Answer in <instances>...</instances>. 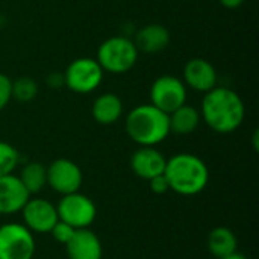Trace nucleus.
Wrapping results in <instances>:
<instances>
[{
  "label": "nucleus",
  "mask_w": 259,
  "mask_h": 259,
  "mask_svg": "<svg viewBox=\"0 0 259 259\" xmlns=\"http://www.w3.org/2000/svg\"><path fill=\"white\" fill-rule=\"evenodd\" d=\"M20 212L23 215V225L36 234H50L59 220L56 206L50 200L39 197L29 199Z\"/></svg>",
  "instance_id": "nucleus-10"
},
{
  "label": "nucleus",
  "mask_w": 259,
  "mask_h": 259,
  "mask_svg": "<svg viewBox=\"0 0 259 259\" xmlns=\"http://www.w3.org/2000/svg\"><path fill=\"white\" fill-rule=\"evenodd\" d=\"M208 250L217 259L225 258L234 252H237L238 241L235 234L225 226L214 228L208 235Z\"/></svg>",
  "instance_id": "nucleus-18"
},
{
  "label": "nucleus",
  "mask_w": 259,
  "mask_h": 259,
  "mask_svg": "<svg viewBox=\"0 0 259 259\" xmlns=\"http://www.w3.org/2000/svg\"><path fill=\"white\" fill-rule=\"evenodd\" d=\"M64 74V85L77 94H90L96 91L103 80L105 71L96 58H77L68 64Z\"/></svg>",
  "instance_id": "nucleus-5"
},
{
  "label": "nucleus",
  "mask_w": 259,
  "mask_h": 259,
  "mask_svg": "<svg viewBox=\"0 0 259 259\" xmlns=\"http://www.w3.org/2000/svg\"><path fill=\"white\" fill-rule=\"evenodd\" d=\"M20 162L18 150L9 143L0 141V178L12 175Z\"/></svg>",
  "instance_id": "nucleus-21"
},
{
  "label": "nucleus",
  "mask_w": 259,
  "mask_h": 259,
  "mask_svg": "<svg viewBox=\"0 0 259 259\" xmlns=\"http://www.w3.org/2000/svg\"><path fill=\"white\" fill-rule=\"evenodd\" d=\"M200 117L211 131L226 135L243 124L246 106L237 91L228 87H214L202 99Z\"/></svg>",
  "instance_id": "nucleus-1"
},
{
  "label": "nucleus",
  "mask_w": 259,
  "mask_h": 259,
  "mask_svg": "<svg viewBox=\"0 0 259 259\" xmlns=\"http://www.w3.org/2000/svg\"><path fill=\"white\" fill-rule=\"evenodd\" d=\"M29 194H38L47 185V167L41 162H27L18 176Z\"/></svg>",
  "instance_id": "nucleus-19"
},
{
  "label": "nucleus",
  "mask_w": 259,
  "mask_h": 259,
  "mask_svg": "<svg viewBox=\"0 0 259 259\" xmlns=\"http://www.w3.org/2000/svg\"><path fill=\"white\" fill-rule=\"evenodd\" d=\"M38 83L29 76H21L12 80V99L21 103H29L38 96Z\"/></svg>",
  "instance_id": "nucleus-20"
},
{
  "label": "nucleus",
  "mask_w": 259,
  "mask_h": 259,
  "mask_svg": "<svg viewBox=\"0 0 259 259\" xmlns=\"http://www.w3.org/2000/svg\"><path fill=\"white\" fill-rule=\"evenodd\" d=\"M47 85L50 88H61V87H64V74L59 73V71L50 73L47 76Z\"/></svg>",
  "instance_id": "nucleus-25"
},
{
  "label": "nucleus",
  "mask_w": 259,
  "mask_h": 259,
  "mask_svg": "<svg viewBox=\"0 0 259 259\" xmlns=\"http://www.w3.org/2000/svg\"><path fill=\"white\" fill-rule=\"evenodd\" d=\"M222 259H247V256L237 250V252H234V253H231V255H228V256H225V258Z\"/></svg>",
  "instance_id": "nucleus-28"
},
{
  "label": "nucleus",
  "mask_w": 259,
  "mask_h": 259,
  "mask_svg": "<svg viewBox=\"0 0 259 259\" xmlns=\"http://www.w3.org/2000/svg\"><path fill=\"white\" fill-rule=\"evenodd\" d=\"M219 2L222 6H225L228 9H237L244 3V0H219Z\"/></svg>",
  "instance_id": "nucleus-26"
},
{
  "label": "nucleus",
  "mask_w": 259,
  "mask_h": 259,
  "mask_svg": "<svg viewBox=\"0 0 259 259\" xmlns=\"http://www.w3.org/2000/svg\"><path fill=\"white\" fill-rule=\"evenodd\" d=\"M184 83L199 93H208L217 87V71L205 58H193L184 67Z\"/></svg>",
  "instance_id": "nucleus-11"
},
{
  "label": "nucleus",
  "mask_w": 259,
  "mask_h": 259,
  "mask_svg": "<svg viewBox=\"0 0 259 259\" xmlns=\"http://www.w3.org/2000/svg\"><path fill=\"white\" fill-rule=\"evenodd\" d=\"M11 99H12V80L5 73H0V112L8 106Z\"/></svg>",
  "instance_id": "nucleus-23"
},
{
  "label": "nucleus",
  "mask_w": 259,
  "mask_h": 259,
  "mask_svg": "<svg viewBox=\"0 0 259 259\" xmlns=\"http://www.w3.org/2000/svg\"><path fill=\"white\" fill-rule=\"evenodd\" d=\"M91 114L99 124H114L123 115V102L114 93H103L93 102Z\"/></svg>",
  "instance_id": "nucleus-16"
},
{
  "label": "nucleus",
  "mask_w": 259,
  "mask_h": 259,
  "mask_svg": "<svg viewBox=\"0 0 259 259\" xmlns=\"http://www.w3.org/2000/svg\"><path fill=\"white\" fill-rule=\"evenodd\" d=\"M252 143H253V149H255V152H258L259 150V131L256 129L255 132H253V138H252Z\"/></svg>",
  "instance_id": "nucleus-27"
},
{
  "label": "nucleus",
  "mask_w": 259,
  "mask_h": 259,
  "mask_svg": "<svg viewBox=\"0 0 259 259\" xmlns=\"http://www.w3.org/2000/svg\"><path fill=\"white\" fill-rule=\"evenodd\" d=\"M164 176L170 191L179 196H197L209 182V168L202 158L193 153H178L167 159Z\"/></svg>",
  "instance_id": "nucleus-2"
},
{
  "label": "nucleus",
  "mask_w": 259,
  "mask_h": 259,
  "mask_svg": "<svg viewBox=\"0 0 259 259\" xmlns=\"http://www.w3.org/2000/svg\"><path fill=\"white\" fill-rule=\"evenodd\" d=\"M35 249L33 232L23 223L0 226V259H32Z\"/></svg>",
  "instance_id": "nucleus-6"
},
{
  "label": "nucleus",
  "mask_w": 259,
  "mask_h": 259,
  "mask_svg": "<svg viewBox=\"0 0 259 259\" xmlns=\"http://www.w3.org/2000/svg\"><path fill=\"white\" fill-rule=\"evenodd\" d=\"M126 134L138 146L155 147L170 135L168 114L152 103L132 108L126 115Z\"/></svg>",
  "instance_id": "nucleus-3"
},
{
  "label": "nucleus",
  "mask_w": 259,
  "mask_h": 259,
  "mask_svg": "<svg viewBox=\"0 0 259 259\" xmlns=\"http://www.w3.org/2000/svg\"><path fill=\"white\" fill-rule=\"evenodd\" d=\"M74 232H76V229H74L73 226L64 223V222H61V220H58V223H56V225L53 226V229L50 231L52 237H53L59 244H64V246L68 244V241L73 238Z\"/></svg>",
  "instance_id": "nucleus-22"
},
{
  "label": "nucleus",
  "mask_w": 259,
  "mask_h": 259,
  "mask_svg": "<svg viewBox=\"0 0 259 259\" xmlns=\"http://www.w3.org/2000/svg\"><path fill=\"white\" fill-rule=\"evenodd\" d=\"M202 121L200 111L191 105H182L171 114H168L170 134L176 135H190L193 134Z\"/></svg>",
  "instance_id": "nucleus-17"
},
{
  "label": "nucleus",
  "mask_w": 259,
  "mask_h": 259,
  "mask_svg": "<svg viewBox=\"0 0 259 259\" xmlns=\"http://www.w3.org/2000/svg\"><path fill=\"white\" fill-rule=\"evenodd\" d=\"M147 182L150 184V190H152L155 194H165V193L170 191V185H168V181H167V178L164 176V173L159 175V176L152 178V179L147 181Z\"/></svg>",
  "instance_id": "nucleus-24"
},
{
  "label": "nucleus",
  "mask_w": 259,
  "mask_h": 259,
  "mask_svg": "<svg viewBox=\"0 0 259 259\" xmlns=\"http://www.w3.org/2000/svg\"><path fill=\"white\" fill-rule=\"evenodd\" d=\"M134 44L138 52L143 53H161L170 44V32L165 26L158 23H150L140 27L135 32Z\"/></svg>",
  "instance_id": "nucleus-14"
},
{
  "label": "nucleus",
  "mask_w": 259,
  "mask_h": 259,
  "mask_svg": "<svg viewBox=\"0 0 259 259\" xmlns=\"http://www.w3.org/2000/svg\"><path fill=\"white\" fill-rule=\"evenodd\" d=\"M65 247L68 259H102L103 256L102 241L90 228L77 229Z\"/></svg>",
  "instance_id": "nucleus-15"
},
{
  "label": "nucleus",
  "mask_w": 259,
  "mask_h": 259,
  "mask_svg": "<svg viewBox=\"0 0 259 259\" xmlns=\"http://www.w3.org/2000/svg\"><path fill=\"white\" fill-rule=\"evenodd\" d=\"M150 103L165 114H171L187 103V85L182 79L162 74L150 85Z\"/></svg>",
  "instance_id": "nucleus-8"
},
{
  "label": "nucleus",
  "mask_w": 259,
  "mask_h": 259,
  "mask_svg": "<svg viewBox=\"0 0 259 259\" xmlns=\"http://www.w3.org/2000/svg\"><path fill=\"white\" fill-rule=\"evenodd\" d=\"M167 158L156 149L150 146H140L131 156V168L135 176L144 181H150L155 176L164 173Z\"/></svg>",
  "instance_id": "nucleus-12"
},
{
  "label": "nucleus",
  "mask_w": 259,
  "mask_h": 259,
  "mask_svg": "<svg viewBox=\"0 0 259 259\" xmlns=\"http://www.w3.org/2000/svg\"><path fill=\"white\" fill-rule=\"evenodd\" d=\"M82 170L71 159L58 158L47 167V185L61 196L77 193L82 187Z\"/></svg>",
  "instance_id": "nucleus-9"
},
{
  "label": "nucleus",
  "mask_w": 259,
  "mask_h": 259,
  "mask_svg": "<svg viewBox=\"0 0 259 259\" xmlns=\"http://www.w3.org/2000/svg\"><path fill=\"white\" fill-rule=\"evenodd\" d=\"M56 211L59 220L73 226L76 231L90 228L97 215V208L94 202L79 191L62 196V199L56 205Z\"/></svg>",
  "instance_id": "nucleus-7"
},
{
  "label": "nucleus",
  "mask_w": 259,
  "mask_h": 259,
  "mask_svg": "<svg viewBox=\"0 0 259 259\" xmlns=\"http://www.w3.org/2000/svg\"><path fill=\"white\" fill-rule=\"evenodd\" d=\"M30 199V194L23 187L18 176L6 175L0 178V214L12 215L20 212L26 202Z\"/></svg>",
  "instance_id": "nucleus-13"
},
{
  "label": "nucleus",
  "mask_w": 259,
  "mask_h": 259,
  "mask_svg": "<svg viewBox=\"0 0 259 259\" xmlns=\"http://www.w3.org/2000/svg\"><path fill=\"white\" fill-rule=\"evenodd\" d=\"M138 50L134 41L124 35H117L105 39L97 50L96 61L103 71L123 74L134 68L138 61Z\"/></svg>",
  "instance_id": "nucleus-4"
}]
</instances>
